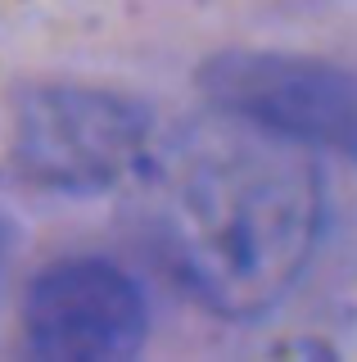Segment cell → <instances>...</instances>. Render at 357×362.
Segmentation results:
<instances>
[{"mask_svg":"<svg viewBox=\"0 0 357 362\" xmlns=\"http://www.w3.org/2000/svg\"><path fill=\"white\" fill-rule=\"evenodd\" d=\"M140 231L186 299L217 317H262L308 272L326 190L303 145L217 113L154 136L140 173Z\"/></svg>","mask_w":357,"mask_h":362,"instance_id":"obj_1","label":"cell"},{"mask_svg":"<svg viewBox=\"0 0 357 362\" xmlns=\"http://www.w3.org/2000/svg\"><path fill=\"white\" fill-rule=\"evenodd\" d=\"M154 145V118L140 100L104 86L46 82L14 105L9 158L32 186L91 195L140 173Z\"/></svg>","mask_w":357,"mask_h":362,"instance_id":"obj_2","label":"cell"},{"mask_svg":"<svg viewBox=\"0 0 357 362\" xmlns=\"http://www.w3.org/2000/svg\"><path fill=\"white\" fill-rule=\"evenodd\" d=\"M217 113L303 150L357 158V73L289 50H226L199 73Z\"/></svg>","mask_w":357,"mask_h":362,"instance_id":"obj_3","label":"cell"},{"mask_svg":"<svg viewBox=\"0 0 357 362\" xmlns=\"http://www.w3.org/2000/svg\"><path fill=\"white\" fill-rule=\"evenodd\" d=\"M150 303L131 272L109 258H59L23 294V335L41 358H127L145 344Z\"/></svg>","mask_w":357,"mask_h":362,"instance_id":"obj_4","label":"cell"}]
</instances>
